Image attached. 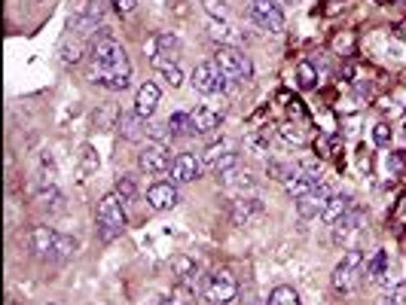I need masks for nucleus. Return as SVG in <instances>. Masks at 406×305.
<instances>
[{"label":"nucleus","mask_w":406,"mask_h":305,"mask_svg":"<svg viewBox=\"0 0 406 305\" xmlns=\"http://www.w3.org/2000/svg\"><path fill=\"white\" fill-rule=\"evenodd\" d=\"M266 305H302V302H300V293L293 290V287H275V290L269 293Z\"/></svg>","instance_id":"obj_27"},{"label":"nucleus","mask_w":406,"mask_h":305,"mask_svg":"<svg viewBox=\"0 0 406 305\" xmlns=\"http://www.w3.org/2000/svg\"><path fill=\"white\" fill-rule=\"evenodd\" d=\"M297 83H300V89H312L318 83V71H315V64L312 62H300L297 64Z\"/></svg>","instance_id":"obj_29"},{"label":"nucleus","mask_w":406,"mask_h":305,"mask_svg":"<svg viewBox=\"0 0 406 305\" xmlns=\"http://www.w3.org/2000/svg\"><path fill=\"white\" fill-rule=\"evenodd\" d=\"M226 152H230V143H226V141H220V143H211V147L205 150V165H208V168H214V165L220 162V159L226 156Z\"/></svg>","instance_id":"obj_31"},{"label":"nucleus","mask_w":406,"mask_h":305,"mask_svg":"<svg viewBox=\"0 0 406 305\" xmlns=\"http://www.w3.org/2000/svg\"><path fill=\"white\" fill-rule=\"evenodd\" d=\"M138 168L147 174H165L172 168V152L162 141H147L138 152Z\"/></svg>","instance_id":"obj_8"},{"label":"nucleus","mask_w":406,"mask_h":305,"mask_svg":"<svg viewBox=\"0 0 406 305\" xmlns=\"http://www.w3.org/2000/svg\"><path fill=\"white\" fill-rule=\"evenodd\" d=\"M235 296H239V281L230 269H217V272L208 275L205 281V299L211 305H230Z\"/></svg>","instance_id":"obj_5"},{"label":"nucleus","mask_w":406,"mask_h":305,"mask_svg":"<svg viewBox=\"0 0 406 305\" xmlns=\"http://www.w3.org/2000/svg\"><path fill=\"white\" fill-rule=\"evenodd\" d=\"M190 299H192V284L181 281V284H177L174 290L162 299V305H190Z\"/></svg>","instance_id":"obj_28"},{"label":"nucleus","mask_w":406,"mask_h":305,"mask_svg":"<svg viewBox=\"0 0 406 305\" xmlns=\"http://www.w3.org/2000/svg\"><path fill=\"white\" fill-rule=\"evenodd\" d=\"M37 201H40V205H43V208H49V205H55V208H58V201H62V196H58V190H55L52 183H49V186H43V190L37 192Z\"/></svg>","instance_id":"obj_34"},{"label":"nucleus","mask_w":406,"mask_h":305,"mask_svg":"<svg viewBox=\"0 0 406 305\" xmlns=\"http://www.w3.org/2000/svg\"><path fill=\"white\" fill-rule=\"evenodd\" d=\"M190 83H192V89H196V92H202V95H217V92L226 89V76L217 67L214 58H211V62L196 64V71H192Z\"/></svg>","instance_id":"obj_6"},{"label":"nucleus","mask_w":406,"mask_h":305,"mask_svg":"<svg viewBox=\"0 0 406 305\" xmlns=\"http://www.w3.org/2000/svg\"><path fill=\"white\" fill-rule=\"evenodd\" d=\"M89 80L95 86H104L110 92H122L129 89L132 80V64L125 55L122 43H116L113 37H92L89 49Z\"/></svg>","instance_id":"obj_1"},{"label":"nucleus","mask_w":406,"mask_h":305,"mask_svg":"<svg viewBox=\"0 0 406 305\" xmlns=\"http://www.w3.org/2000/svg\"><path fill=\"white\" fill-rule=\"evenodd\" d=\"M150 125L144 122V116L138 113H129V116H120V132H122V138H129V141H138L147 134Z\"/></svg>","instance_id":"obj_21"},{"label":"nucleus","mask_w":406,"mask_h":305,"mask_svg":"<svg viewBox=\"0 0 406 305\" xmlns=\"http://www.w3.org/2000/svg\"><path fill=\"white\" fill-rule=\"evenodd\" d=\"M251 19L260 24L263 31H284V10L278 0H251Z\"/></svg>","instance_id":"obj_9"},{"label":"nucleus","mask_w":406,"mask_h":305,"mask_svg":"<svg viewBox=\"0 0 406 305\" xmlns=\"http://www.w3.org/2000/svg\"><path fill=\"white\" fill-rule=\"evenodd\" d=\"M376 3H391V0H376Z\"/></svg>","instance_id":"obj_40"},{"label":"nucleus","mask_w":406,"mask_h":305,"mask_svg":"<svg viewBox=\"0 0 406 305\" xmlns=\"http://www.w3.org/2000/svg\"><path fill=\"white\" fill-rule=\"evenodd\" d=\"M165 129L172 138H187V134H192V113H172Z\"/></svg>","instance_id":"obj_23"},{"label":"nucleus","mask_w":406,"mask_h":305,"mask_svg":"<svg viewBox=\"0 0 406 305\" xmlns=\"http://www.w3.org/2000/svg\"><path fill=\"white\" fill-rule=\"evenodd\" d=\"M202 177V162L190 152H181V156L172 162V183H192Z\"/></svg>","instance_id":"obj_14"},{"label":"nucleus","mask_w":406,"mask_h":305,"mask_svg":"<svg viewBox=\"0 0 406 305\" xmlns=\"http://www.w3.org/2000/svg\"><path fill=\"white\" fill-rule=\"evenodd\" d=\"M55 239H58V232L52 226H34L31 235H28V241H31V248H34L37 257H52Z\"/></svg>","instance_id":"obj_16"},{"label":"nucleus","mask_w":406,"mask_h":305,"mask_svg":"<svg viewBox=\"0 0 406 305\" xmlns=\"http://www.w3.org/2000/svg\"><path fill=\"white\" fill-rule=\"evenodd\" d=\"M116 196H120L122 201H134V196H138V186H134L132 177H120V183H116Z\"/></svg>","instance_id":"obj_33"},{"label":"nucleus","mask_w":406,"mask_h":305,"mask_svg":"<svg viewBox=\"0 0 406 305\" xmlns=\"http://www.w3.org/2000/svg\"><path fill=\"white\" fill-rule=\"evenodd\" d=\"M391 165H394V168H403V165H406V159H403V156H394V159H391Z\"/></svg>","instance_id":"obj_39"},{"label":"nucleus","mask_w":406,"mask_h":305,"mask_svg":"<svg viewBox=\"0 0 406 305\" xmlns=\"http://www.w3.org/2000/svg\"><path fill=\"white\" fill-rule=\"evenodd\" d=\"M113 3V10L122 15V19H129V15H134V10H138V0H110Z\"/></svg>","instance_id":"obj_35"},{"label":"nucleus","mask_w":406,"mask_h":305,"mask_svg":"<svg viewBox=\"0 0 406 305\" xmlns=\"http://www.w3.org/2000/svg\"><path fill=\"white\" fill-rule=\"evenodd\" d=\"M230 217H232L235 226H251L253 220L263 217V201H260V199H244V196L235 199L232 208H230Z\"/></svg>","instance_id":"obj_13"},{"label":"nucleus","mask_w":406,"mask_h":305,"mask_svg":"<svg viewBox=\"0 0 406 305\" xmlns=\"http://www.w3.org/2000/svg\"><path fill=\"white\" fill-rule=\"evenodd\" d=\"M220 122H223V113H217L211 107H199L192 113V134H211L220 129Z\"/></svg>","instance_id":"obj_17"},{"label":"nucleus","mask_w":406,"mask_h":305,"mask_svg":"<svg viewBox=\"0 0 406 305\" xmlns=\"http://www.w3.org/2000/svg\"><path fill=\"white\" fill-rule=\"evenodd\" d=\"M278 134H281L287 143H306V129H302L300 122H284L281 129H278Z\"/></svg>","instance_id":"obj_30"},{"label":"nucleus","mask_w":406,"mask_h":305,"mask_svg":"<svg viewBox=\"0 0 406 305\" xmlns=\"http://www.w3.org/2000/svg\"><path fill=\"white\" fill-rule=\"evenodd\" d=\"M83 55H86V40H83V34H77V37H67L64 43H62V62L64 64H77Z\"/></svg>","instance_id":"obj_22"},{"label":"nucleus","mask_w":406,"mask_h":305,"mask_svg":"<svg viewBox=\"0 0 406 305\" xmlns=\"http://www.w3.org/2000/svg\"><path fill=\"white\" fill-rule=\"evenodd\" d=\"M177 201H181V192L174 183H153L147 190V205L153 211H172Z\"/></svg>","instance_id":"obj_12"},{"label":"nucleus","mask_w":406,"mask_h":305,"mask_svg":"<svg viewBox=\"0 0 406 305\" xmlns=\"http://www.w3.org/2000/svg\"><path fill=\"white\" fill-rule=\"evenodd\" d=\"M363 223H367V214H363L360 208H351L349 214L333 226V244H336V248L351 250L354 241H358V235L363 232Z\"/></svg>","instance_id":"obj_7"},{"label":"nucleus","mask_w":406,"mask_h":305,"mask_svg":"<svg viewBox=\"0 0 406 305\" xmlns=\"http://www.w3.org/2000/svg\"><path fill=\"white\" fill-rule=\"evenodd\" d=\"M159 95H162V92H159L156 83H144V86L138 89V95H134V113L144 116V120L153 116L156 107H159Z\"/></svg>","instance_id":"obj_15"},{"label":"nucleus","mask_w":406,"mask_h":305,"mask_svg":"<svg viewBox=\"0 0 406 305\" xmlns=\"http://www.w3.org/2000/svg\"><path fill=\"white\" fill-rule=\"evenodd\" d=\"M376 305H406V287H394V290L382 293L376 299Z\"/></svg>","instance_id":"obj_32"},{"label":"nucleus","mask_w":406,"mask_h":305,"mask_svg":"<svg viewBox=\"0 0 406 305\" xmlns=\"http://www.w3.org/2000/svg\"><path fill=\"white\" fill-rule=\"evenodd\" d=\"M403 129H406V122H403Z\"/></svg>","instance_id":"obj_41"},{"label":"nucleus","mask_w":406,"mask_h":305,"mask_svg":"<svg viewBox=\"0 0 406 305\" xmlns=\"http://www.w3.org/2000/svg\"><path fill=\"white\" fill-rule=\"evenodd\" d=\"M373 141L379 143V147H385V143L391 141V125H388V122H379L376 129H373Z\"/></svg>","instance_id":"obj_36"},{"label":"nucleus","mask_w":406,"mask_h":305,"mask_svg":"<svg viewBox=\"0 0 406 305\" xmlns=\"http://www.w3.org/2000/svg\"><path fill=\"white\" fill-rule=\"evenodd\" d=\"M125 229V201L116 192H107L98 205V235L101 241H113Z\"/></svg>","instance_id":"obj_2"},{"label":"nucleus","mask_w":406,"mask_h":305,"mask_svg":"<svg viewBox=\"0 0 406 305\" xmlns=\"http://www.w3.org/2000/svg\"><path fill=\"white\" fill-rule=\"evenodd\" d=\"M208 34L217 40V46H230V40H232V28L223 19H217V15L208 19Z\"/></svg>","instance_id":"obj_26"},{"label":"nucleus","mask_w":406,"mask_h":305,"mask_svg":"<svg viewBox=\"0 0 406 305\" xmlns=\"http://www.w3.org/2000/svg\"><path fill=\"white\" fill-rule=\"evenodd\" d=\"M351 208H354V205H351V199L345 196V192H336V196L327 201V208H324V214H321V220H324L327 226H336L345 214H349Z\"/></svg>","instance_id":"obj_18"},{"label":"nucleus","mask_w":406,"mask_h":305,"mask_svg":"<svg viewBox=\"0 0 406 305\" xmlns=\"http://www.w3.org/2000/svg\"><path fill=\"white\" fill-rule=\"evenodd\" d=\"M77 250H80L77 239H71V235H62V232H58L55 248H52V257H49V260H55V262H67Z\"/></svg>","instance_id":"obj_24"},{"label":"nucleus","mask_w":406,"mask_h":305,"mask_svg":"<svg viewBox=\"0 0 406 305\" xmlns=\"http://www.w3.org/2000/svg\"><path fill=\"white\" fill-rule=\"evenodd\" d=\"M80 152H83V165H86V171H92V168H98V162H95V152H92V147H83Z\"/></svg>","instance_id":"obj_38"},{"label":"nucleus","mask_w":406,"mask_h":305,"mask_svg":"<svg viewBox=\"0 0 406 305\" xmlns=\"http://www.w3.org/2000/svg\"><path fill=\"white\" fill-rule=\"evenodd\" d=\"M363 262H367L363 253L354 250V248L340 260V266L333 269V290L336 293H351L363 284Z\"/></svg>","instance_id":"obj_3"},{"label":"nucleus","mask_w":406,"mask_h":305,"mask_svg":"<svg viewBox=\"0 0 406 305\" xmlns=\"http://www.w3.org/2000/svg\"><path fill=\"white\" fill-rule=\"evenodd\" d=\"M214 62L217 67L223 71L226 80H235V83H241V80H251V73H253V67H251V58L241 52L239 46H217V52H214Z\"/></svg>","instance_id":"obj_4"},{"label":"nucleus","mask_w":406,"mask_h":305,"mask_svg":"<svg viewBox=\"0 0 406 305\" xmlns=\"http://www.w3.org/2000/svg\"><path fill=\"white\" fill-rule=\"evenodd\" d=\"M49 305H52V302H49Z\"/></svg>","instance_id":"obj_42"},{"label":"nucleus","mask_w":406,"mask_h":305,"mask_svg":"<svg viewBox=\"0 0 406 305\" xmlns=\"http://www.w3.org/2000/svg\"><path fill=\"white\" fill-rule=\"evenodd\" d=\"M150 62H153L156 73L162 76V80H165L172 89H177V86H181V83H183V71H181V67H177V64L172 62V58H150Z\"/></svg>","instance_id":"obj_20"},{"label":"nucleus","mask_w":406,"mask_h":305,"mask_svg":"<svg viewBox=\"0 0 406 305\" xmlns=\"http://www.w3.org/2000/svg\"><path fill=\"white\" fill-rule=\"evenodd\" d=\"M336 192H333V186H330L327 180H321L315 190L309 192V196H302V199H297V211H300V217L302 220H315V217H321L324 214V208H327V201L333 199Z\"/></svg>","instance_id":"obj_10"},{"label":"nucleus","mask_w":406,"mask_h":305,"mask_svg":"<svg viewBox=\"0 0 406 305\" xmlns=\"http://www.w3.org/2000/svg\"><path fill=\"white\" fill-rule=\"evenodd\" d=\"M385 269H388V253L385 250H376L373 257L363 262V281L367 284H376L385 278Z\"/></svg>","instance_id":"obj_19"},{"label":"nucleus","mask_w":406,"mask_h":305,"mask_svg":"<svg viewBox=\"0 0 406 305\" xmlns=\"http://www.w3.org/2000/svg\"><path fill=\"white\" fill-rule=\"evenodd\" d=\"M324 180V174H321V168L318 165H302L300 171H297V177H290V180L284 183V190L290 192L293 199H302V196H309L315 186Z\"/></svg>","instance_id":"obj_11"},{"label":"nucleus","mask_w":406,"mask_h":305,"mask_svg":"<svg viewBox=\"0 0 406 305\" xmlns=\"http://www.w3.org/2000/svg\"><path fill=\"white\" fill-rule=\"evenodd\" d=\"M315 150L321 152V156H333V141H330L327 134H321V138L315 141Z\"/></svg>","instance_id":"obj_37"},{"label":"nucleus","mask_w":406,"mask_h":305,"mask_svg":"<svg viewBox=\"0 0 406 305\" xmlns=\"http://www.w3.org/2000/svg\"><path fill=\"white\" fill-rule=\"evenodd\" d=\"M300 168H302V162H278V159H272V162H269V177H275V180L287 183L290 177H297Z\"/></svg>","instance_id":"obj_25"}]
</instances>
